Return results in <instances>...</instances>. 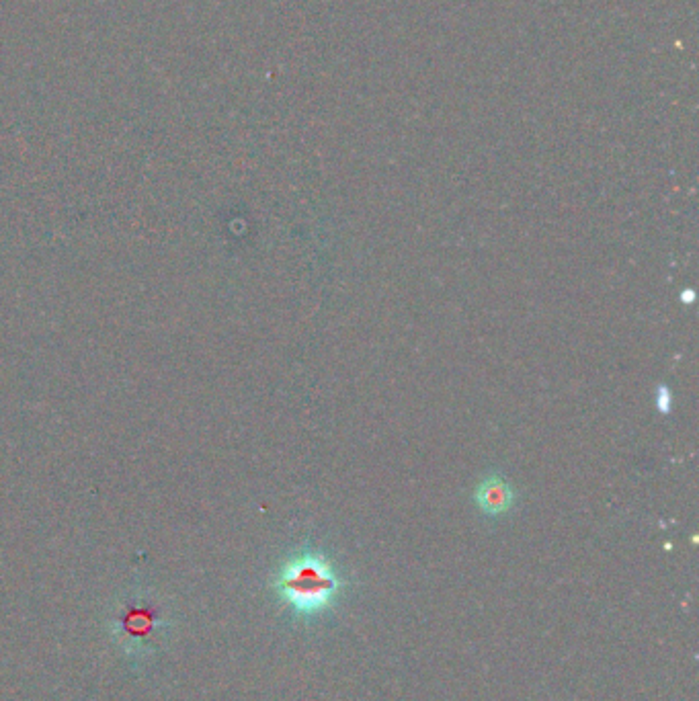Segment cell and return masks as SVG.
I'll list each match as a JSON object with an SVG mask.
<instances>
[{
    "instance_id": "obj_2",
    "label": "cell",
    "mask_w": 699,
    "mask_h": 701,
    "mask_svg": "<svg viewBox=\"0 0 699 701\" xmlns=\"http://www.w3.org/2000/svg\"><path fill=\"white\" fill-rule=\"evenodd\" d=\"M478 509L490 517H499L511 511L515 505V490L501 476H490L482 480L474 492Z\"/></svg>"
},
{
    "instance_id": "obj_1",
    "label": "cell",
    "mask_w": 699,
    "mask_h": 701,
    "mask_svg": "<svg viewBox=\"0 0 699 701\" xmlns=\"http://www.w3.org/2000/svg\"><path fill=\"white\" fill-rule=\"evenodd\" d=\"M343 587L345 581L333 562L310 550L285 560L273 581L277 597L304 620L333 609Z\"/></svg>"
},
{
    "instance_id": "obj_3",
    "label": "cell",
    "mask_w": 699,
    "mask_h": 701,
    "mask_svg": "<svg viewBox=\"0 0 699 701\" xmlns=\"http://www.w3.org/2000/svg\"><path fill=\"white\" fill-rule=\"evenodd\" d=\"M659 404H661V412H665V402H667V406L671 408V392L665 388V386H661L659 388Z\"/></svg>"
}]
</instances>
